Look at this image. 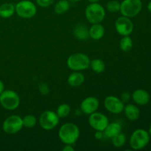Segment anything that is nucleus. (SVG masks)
<instances>
[{"mask_svg":"<svg viewBox=\"0 0 151 151\" xmlns=\"http://www.w3.org/2000/svg\"><path fill=\"white\" fill-rule=\"evenodd\" d=\"M120 99L124 103H128V102L130 100V99H131V95H130L129 93L127 92V91H125V92H123L122 94H121Z\"/></svg>","mask_w":151,"mask_h":151,"instance_id":"30","label":"nucleus"},{"mask_svg":"<svg viewBox=\"0 0 151 151\" xmlns=\"http://www.w3.org/2000/svg\"><path fill=\"white\" fill-rule=\"evenodd\" d=\"M122 132V125L117 122H113L108 124L106 128L103 131L104 136L106 138H113L117 134Z\"/></svg>","mask_w":151,"mask_h":151,"instance_id":"16","label":"nucleus"},{"mask_svg":"<svg viewBox=\"0 0 151 151\" xmlns=\"http://www.w3.org/2000/svg\"><path fill=\"white\" fill-rule=\"evenodd\" d=\"M123 111L125 116L131 121H135L139 118L140 111L137 106L134 104H127L124 106Z\"/></svg>","mask_w":151,"mask_h":151,"instance_id":"18","label":"nucleus"},{"mask_svg":"<svg viewBox=\"0 0 151 151\" xmlns=\"http://www.w3.org/2000/svg\"><path fill=\"white\" fill-rule=\"evenodd\" d=\"M90 67L96 73H102L105 71L106 64L104 61L101 59L96 58L92 60H90Z\"/></svg>","mask_w":151,"mask_h":151,"instance_id":"22","label":"nucleus"},{"mask_svg":"<svg viewBox=\"0 0 151 151\" xmlns=\"http://www.w3.org/2000/svg\"><path fill=\"white\" fill-rule=\"evenodd\" d=\"M115 29L122 36L130 35L134 31V24L130 18L122 16L118 18L115 22Z\"/></svg>","mask_w":151,"mask_h":151,"instance_id":"11","label":"nucleus"},{"mask_svg":"<svg viewBox=\"0 0 151 151\" xmlns=\"http://www.w3.org/2000/svg\"><path fill=\"white\" fill-rule=\"evenodd\" d=\"M70 112L71 107L69 106V105L66 104V103H63V104H60L58 107L56 114L59 116V118H66L69 116Z\"/></svg>","mask_w":151,"mask_h":151,"instance_id":"24","label":"nucleus"},{"mask_svg":"<svg viewBox=\"0 0 151 151\" xmlns=\"http://www.w3.org/2000/svg\"><path fill=\"white\" fill-rule=\"evenodd\" d=\"M15 12V5L12 3H4L0 5V17L7 19L11 17Z\"/></svg>","mask_w":151,"mask_h":151,"instance_id":"20","label":"nucleus"},{"mask_svg":"<svg viewBox=\"0 0 151 151\" xmlns=\"http://www.w3.org/2000/svg\"><path fill=\"white\" fill-rule=\"evenodd\" d=\"M148 133H149V134H150V135L151 136V125H150V128H149V131H148Z\"/></svg>","mask_w":151,"mask_h":151,"instance_id":"37","label":"nucleus"},{"mask_svg":"<svg viewBox=\"0 0 151 151\" xmlns=\"http://www.w3.org/2000/svg\"><path fill=\"white\" fill-rule=\"evenodd\" d=\"M69 1H71V2H78V1H81V0H69Z\"/></svg>","mask_w":151,"mask_h":151,"instance_id":"36","label":"nucleus"},{"mask_svg":"<svg viewBox=\"0 0 151 151\" xmlns=\"http://www.w3.org/2000/svg\"><path fill=\"white\" fill-rule=\"evenodd\" d=\"M88 1H89L90 3H97V2H99L100 0H88Z\"/></svg>","mask_w":151,"mask_h":151,"instance_id":"34","label":"nucleus"},{"mask_svg":"<svg viewBox=\"0 0 151 151\" xmlns=\"http://www.w3.org/2000/svg\"><path fill=\"white\" fill-rule=\"evenodd\" d=\"M58 137L65 145H74L80 137V129L75 124L67 122L60 126Z\"/></svg>","mask_w":151,"mask_h":151,"instance_id":"1","label":"nucleus"},{"mask_svg":"<svg viewBox=\"0 0 151 151\" xmlns=\"http://www.w3.org/2000/svg\"><path fill=\"white\" fill-rule=\"evenodd\" d=\"M85 81V77L81 72L75 71L71 73L67 78V82L72 87H79Z\"/></svg>","mask_w":151,"mask_h":151,"instance_id":"19","label":"nucleus"},{"mask_svg":"<svg viewBox=\"0 0 151 151\" xmlns=\"http://www.w3.org/2000/svg\"><path fill=\"white\" fill-rule=\"evenodd\" d=\"M142 2L141 0H123L120 3L119 12L124 16L128 18L135 17L141 12Z\"/></svg>","mask_w":151,"mask_h":151,"instance_id":"6","label":"nucleus"},{"mask_svg":"<svg viewBox=\"0 0 151 151\" xmlns=\"http://www.w3.org/2000/svg\"><path fill=\"white\" fill-rule=\"evenodd\" d=\"M111 142L115 147H122L125 145L126 142V137L125 134L121 132L120 134L111 138Z\"/></svg>","mask_w":151,"mask_h":151,"instance_id":"25","label":"nucleus"},{"mask_svg":"<svg viewBox=\"0 0 151 151\" xmlns=\"http://www.w3.org/2000/svg\"><path fill=\"white\" fill-rule=\"evenodd\" d=\"M35 1H36V4L40 7H47L53 4L54 0H35Z\"/></svg>","mask_w":151,"mask_h":151,"instance_id":"28","label":"nucleus"},{"mask_svg":"<svg viewBox=\"0 0 151 151\" xmlns=\"http://www.w3.org/2000/svg\"><path fill=\"white\" fill-rule=\"evenodd\" d=\"M4 90V83L0 80V94L3 92V91Z\"/></svg>","mask_w":151,"mask_h":151,"instance_id":"33","label":"nucleus"},{"mask_svg":"<svg viewBox=\"0 0 151 151\" xmlns=\"http://www.w3.org/2000/svg\"><path fill=\"white\" fill-rule=\"evenodd\" d=\"M70 7L69 0H60L58 1L54 7V11L56 14H63L68 11Z\"/></svg>","mask_w":151,"mask_h":151,"instance_id":"21","label":"nucleus"},{"mask_svg":"<svg viewBox=\"0 0 151 151\" xmlns=\"http://www.w3.org/2000/svg\"><path fill=\"white\" fill-rule=\"evenodd\" d=\"M106 10L111 13H116L120 10V2L116 0H111L106 4Z\"/></svg>","mask_w":151,"mask_h":151,"instance_id":"27","label":"nucleus"},{"mask_svg":"<svg viewBox=\"0 0 151 151\" xmlns=\"http://www.w3.org/2000/svg\"><path fill=\"white\" fill-rule=\"evenodd\" d=\"M89 32V37L93 40H100L105 35V27L100 23L92 24L90 28L88 29Z\"/></svg>","mask_w":151,"mask_h":151,"instance_id":"17","label":"nucleus"},{"mask_svg":"<svg viewBox=\"0 0 151 151\" xmlns=\"http://www.w3.org/2000/svg\"><path fill=\"white\" fill-rule=\"evenodd\" d=\"M150 142V134L143 129H137L130 137V146L134 150H141L147 145Z\"/></svg>","mask_w":151,"mask_h":151,"instance_id":"5","label":"nucleus"},{"mask_svg":"<svg viewBox=\"0 0 151 151\" xmlns=\"http://www.w3.org/2000/svg\"><path fill=\"white\" fill-rule=\"evenodd\" d=\"M131 98L139 106H145L150 101V94L144 89H137L132 93Z\"/></svg>","mask_w":151,"mask_h":151,"instance_id":"14","label":"nucleus"},{"mask_svg":"<svg viewBox=\"0 0 151 151\" xmlns=\"http://www.w3.org/2000/svg\"><path fill=\"white\" fill-rule=\"evenodd\" d=\"M23 128L22 118L19 115L8 116L2 124V129L7 134H15Z\"/></svg>","mask_w":151,"mask_h":151,"instance_id":"9","label":"nucleus"},{"mask_svg":"<svg viewBox=\"0 0 151 151\" xmlns=\"http://www.w3.org/2000/svg\"><path fill=\"white\" fill-rule=\"evenodd\" d=\"M67 66L73 71L86 70L90 66V59L84 53L77 52L71 55L66 60Z\"/></svg>","mask_w":151,"mask_h":151,"instance_id":"3","label":"nucleus"},{"mask_svg":"<svg viewBox=\"0 0 151 151\" xmlns=\"http://www.w3.org/2000/svg\"><path fill=\"white\" fill-rule=\"evenodd\" d=\"M88 123L90 126L95 131H103L109 123V121L106 115L95 111L89 114Z\"/></svg>","mask_w":151,"mask_h":151,"instance_id":"10","label":"nucleus"},{"mask_svg":"<svg viewBox=\"0 0 151 151\" xmlns=\"http://www.w3.org/2000/svg\"><path fill=\"white\" fill-rule=\"evenodd\" d=\"M38 89H39L40 93L44 94V95H46L50 92V88H49L48 85L45 83H41L38 86Z\"/></svg>","mask_w":151,"mask_h":151,"instance_id":"29","label":"nucleus"},{"mask_svg":"<svg viewBox=\"0 0 151 151\" xmlns=\"http://www.w3.org/2000/svg\"><path fill=\"white\" fill-rule=\"evenodd\" d=\"M100 106V103L95 97H88L84 99L81 104V110L85 114H91L97 111Z\"/></svg>","mask_w":151,"mask_h":151,"instance_id":"13","label":"nucleus"},{"mask_svg":"<svg viewBox=\"0 0 151 151\" xmlns=\"http://www.w3.org/2000/svg\"><path fill=\"white\" fill-rule=\"evenodd\" d=\"M15 10L18 16L22 19H31L37 13L36 5L29 0H22L15 5Z\"/></svg>","mask_w":151,"mask_h":151,"instance_id":"7","label":"nucleus"},{"mask_svg":"<svg viewBox=\"0 0 151 151\" xmlns=\"http://www.w3.org/2000/svg\"><path fill=\"white\" fill-rule=\"evenodd\" d=\"M73 35L80 41H85L89 38L88 28L85 24H78L73 29Z\"/></svg>","mask_w":151,"mask_h":151,"instance_id":"15","label":"nucleus"},{"mask_svg":"<svg viewBox=\"0 0 151 151\" xmlns=\"http://www.w3.org/2000/svg\"><path fill=\"white\" fill-rule=\"evenodd\" d=\"M104 106L111 113L118 114L123 111L125 105L120 98L111 95L105 98Z\"/></svg>","mask_w":151,"mask_h":151,"instance_id":"12","label":"nucleus"},{"mask_svg":"<svg viewBox=\"0 0 151 151\" xmlns=\"http://www.w3.org/2000/svg\"><path fill=\"white\" fill-rule=\"evenodd\" d=\"M63 151H74V147H72V145H66L64 147L62 148Z\"/></svg>","mask_w":151,"mask_h":151,"instance_id":"32","label":"nucleus"},{"mask_svg":"<svg viewBox=\"0 0 151 151\" xmlns=\"http://www.w3.org/2000/svg\"><path fill=\"white\" fill-rule=\"evenodd\" d=\"M22 122H23V127L27 128H33L37 123L36 118L31 114L24 116V118H22Z\"/></svg>","mask_w":151,"mask_h":151,"instance_id":"26","label":"nucleus"},{"mask_svg":"<svg viewBox=\"0 0 151 151\" xmlns=\"http://www.w3.org/2000/svg\"><path fill=\"white\" fill-rule=\"evenodd\" d=\"M0 104L7 110H15L20 104V97L15 91L4 90L0 94Z\"/></svg>","mask_w":151,"mask_h":151,"instance_id":"4","label":"nucleus"},{"mask_svg":"<svg viewBox=\"0 0 151 151\" xmlns=\"http://www.w3.org/2000/svg\"><path fill=\"white\" fill-rule=\"evenodd\" d=\"M94 137H95V139H98V140L102 139L103 137H105L104 133H103V131H96L95 134H94Z\"/></svg>","mask_w":151,"mask_h":151,"instance_id":"31","label":"nucleus"},{"mask_svg":"<svg viewBox=\"0 0 151 151\" xmlns=\"http://www.w3.org/2000/svg\"><path fill=\"white\" fill-rule=\"evenodd\" d=\"M59 116L56 112L47 110L43 112L39 117V125L41 128L46 131L54 129L59 123Z\"/></svg>","mask_w":151,"mask_h":151,"instance_id":"8","label":"nucleus"},{"mask_svg":"<svg viewBox=\"0 0 151 151\" xmlns=\"http://www.w3.org/2000/svg\"><path fill=\"white\" fill-rule=\"evenodd\" d=\"M85 16L89 23L97 24L101 23L106 16V10L105 8L97 3H90L85 10Z\"/></svg>","mask_w":151,"mask_h":151,"instance_id":"2","label":"nucleus"},{"mask_svg":"<svg viewBox=\"0 0 151 151\" xmlns=\"http://www.w3.org/2000/svg\"><path fill=\"white\" fill-rule=\"evenodd\" d=\"M147 9H148L149 12H150L151 13V1L149 2V4H147Z\"/></svg>","mask_w":151,"mask_h":151,"instance_id":"35","label":"nucleus"},{"mask_svg":"<svg viewBox=\"0 0 151 151\" xmlns=\"http://www.w3.org/2000/svg\"><path fill=\"white\" fill-rule=\"evenodd\" d=\"M119 47L123 52H129L133 48V40L130 35H125L119 41Z\"/></svg>","mask_w":151,"mask_h":151,"instance_id":"23","label":"nucleus"}]
</instances>
